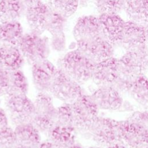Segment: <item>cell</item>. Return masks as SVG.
Segmentation results:
<instances>
[{"mask_svg": "<svg viewBox=\"0 0 148 148\" xmlns=\"http://www.w3.org/2000/svg\"><path fill=\"white\" fill-rule=\"evenodd\" d=\"M73 123L76 130L84 128L98 114L99 109L90 95L83 94L71 103Z\"/></svg>", "mask_w": 148, "mask_h": 148, "instance_id": "9", "label": "cell"}, {"mask_svg": "<svg viewBox=\"0 0 148 148\" xmlns=\"http://www.w3.org/2000/svg\"><path fill=\"white\" fill-rule=\"evenodd\" d=\"M25 10L26 20L32 31L41 34L46 29L53 9L42 2Z\"/></svg>", "mask_w": 148, "mask_h": 148, "instance_id": "15", "label": "cell"}, {"mask_svg": "<svg viewBox=\"0 0 148 148\" xmlns=\"http://www.w3.org/2000/svg\"><path fill=\"white\" fill-rule=\"evenodd\" d=\"M38 148H62L60 146L55 144L51 141L48 140L44 142H41Z\"/></svg>", "mask_w": 148, "mask_h": 148, "instance_id": "35", "label": "cell"}, {"mask_svg": "<svg viewBox=\"0 0 148 148\" xmlns=\"http://www.w3.org/2000/svg\"><path fill=\"white\" fill-rule=\"evenodd\" d=\"M57 68L47 58L32 64V77L38 92L49 94Z\"/></svg>", "mask_w": 148, "mask_h": 148, "instance_id": "11", "label": "cell"}, {"mask_svg": "<svg viewBox=\"0 0 148 148\" xmlns=\"http://www.w3.org/2000/svg\"><path fill=\"white\" fill-rule=\"evenodd\" d=\"M90 95L99 110H119L124 101L122 95L111 86L98 87Z\"/></svg>", "mask_w": 148, "mask_h": 148, "instance_id": "14", "label": "cell"}, {"mask_svg": "<svg viewBox=\"0 0 148 148\" xmlns=\"http://www.w3.org/2000/svg\"><path fill=\"white\" fill-rule=\"evenodd\" d=\"M106 148H126L125 146H124L123 145L120 144L119 143H116L114 145L106 147Z\"/></svg>", "mask_w": 148, "mask_h": 148, "instance_id": "39", "label": "cell"}, {"mask_svg": "<svg viewBox=\"0 0 148 148\" xmlns=\"http://www.w3.org/2000/svg\"><path fill=\"white\" fill-rule=\"evenodd\" d=\"M90 1L91 0H78V6L82 8L86 7L89 4Z\"/></svg>", "mask_w": 148, "mask_h": 148, "instance_id": "37", "label": "cell"}, {"mask_svg": "<svg viewBox=\"0 0 148 148\" xmlns=\"http://www.w3.org/2000/svg\"><path fill=\"white\" fill-rule=\"evenodd\" d=\"M49 5L66 17L73 14L78 7V0H49Z\"/></svg>", "mask_w": 148, "mask_h": 148, "instance_id": "26", "label": "cell"}, {"mask_svg": "<svg viewBox=\"0 0 148 148\" xmlns=\"http://www.w3.org/2000/svg\"><path fill=\"white\" fill-rule=\"evenodd\" d=\"M117 143L126 148H147V127L128 120L116 121Z\"/></svg>", "mask_w": 148, "mask_h": 148, "instance_id": "6", "label": "cell"}, {"mask_svg": "<svg viewBox=\"0 0 148 148\" xmlns=\"http://www.w3.org/2000/svg\"><path fill=\"white\" fill-rule=\"evenodd\" d=\"M49 94L65 103H72L83 93L80 84L57 68Z\"/></svg>", "mask_w": 148, "mask_h": 148, "instance_id": "8", "label": "cell"}, {"mask_svg": "<svg viewBox=\"0 0 148 148\" xmlns=\"http://www.w3.org/2000/svg\"><path fill=\"white\" fill-rule=\"evenodd\" d=\"M73 35L76 41L102 35L98 18L91 15L80 17L73 27Z\"/></svg>", "mask_w": 148, "mask_h": 148, "instance_id": "17", "label": "cell"}, {"mask_svg": "<svg viewBox=\"0 0 148 148\" xmlns=\"http://www.w3.org/2000/svg\"><path fill=\"white\" fill-rule=\"evenodd\" d=\"M11 148H33V147H29V146H26L24 145H22L21 143H17L16 142V143L14 144V145Z\"/></svg>", "mask_w": 148, "mask_h": 148, "instance_id": "38", "label": "cell"}, {"mask_svg": "<svg viewBox=\"0 0 148 148\" xmlns=\"http://www.w3.org/2000/svg\"><path fill=\"white\" fill-rule=\"evenodd\" d=\"M146 41V26L131 20L125 22L120 45L125 51L147 47Z\"/></svg>", "mask_w": 148, "mask_h": 148, "instance_id": "12", "label": "cell"}, {"mask_svg": "<svg viewBox=\"0 0 148 148\" xmlns=\"http://www.w3.org/2000/svg\"><path fill=\"white\" fill-rule=\"evenodd\" d=\"M32 31L24 34L18 47L29 64L46 59L50 53L49 39Z\"/></svg>", "mask_w": 148, "mask_h": 148, "instance_id": "7", "label": "cell"}, {"mask_svg": "<svg viewBox=\"0 0 148 148\" xmlns=\"http://www.w3.org/2000/svg\"><path fill=\"white\" fill-rule=\"evenodd\" d=\"M77 135L101 148L108 147L117 143L116 120L97 116L88 125L76 130Z\"/></svg>", "mask_w": 148, "mask_h": 148, "instance_id": "1", "label": "cell"}, {"mask_svg": "<svg viewBox=\"0 0 148 148\" xmlns=\"http://www.w3.org/2000/svg\"><path fill=\"white\" fill-rule=\"evenodd\" d=\"M4 105L8 119L14 126L31 123L35 107L27 94H6Z\"/></svg>", "mask_w": 148, "mask_h": 148, "instance_id": "5", "label": "cell"}, {"mask_svg": "<svg viewBox=\"0 0 148 148\" xmlns=\"http://www.w3.org/2000/svg\"><path fill=\"white\" fill-rule=\"evenodd\" d=\"M58 64L59 69L82 84L91 79L96 63L76 49L66 53Z\"/></svg>", "mask_w": 148, "mask_h": 148, "instance_id": "2", "label": "cell"}, {"mask_svg": "<svg viewBox=\"0 0 148 148\" xmlns=\"http://www.w3.org/2000/svg\"><path fill=\"white\" fill-rule=\"evenodd\" d=\"M24 60L18 46L0 44V67L8 71L20 69Z\"/></svg>", "mask_w": 148, "mask_h": 148, "instance_id": "18", "label": "cell"}, {"mask_svg": "<svg viewBox=\"0 0 148 148\" xmlns=\"http://www.w3.org/2000/svg\"><path fill=\"white\" fill-rule=\"evenodd\" d=\"M131 121L147 127V112L143 111L134 112L127 119Z\"/></svg>", "mask_w": 148, "mask_h": 148, "instance_id": "33", "label": "cell"}, {"mask_svg": "<svg viewBox=\"0 0 148 148\" xmlns=\"http://www.w3.org/2000/svg\"><path fill=\"white\" fill-rule=\"evenodd\" d=\"M22 1L25 9L26 8L38 5V3L42 2V0H22Z\"/></svg>", "mask_w": 148, "mask_h": 148, "instance_id": "36", "label": "cell"}, {"mask_svg": "<svg viewBox=\"0 0 148 148\" xmlns=\"http://www.w3.org/2000/svg\"><path fill=\"white\" fill-rule=\"evenodd\" d=\"M14 131L17 143L38 148L41 142L40 133L31 123L15 126Z\"/></svg>", "mask_w": 148, "mask_h": 148, "instance_id": "20", "label": "cell"}, {"mask_svg": "<svg viewBox=\"0 0 148 148\" xmlns=\"http://www.w3.org/2000/svg\"><path fill=\"white\" fill-rule=\"evenodd\" d=\"M16 142L13 128L9 125L0 127V148H11Z\"/></svg>", "mask_w": 148, "mask_h": 148, "instance_id": "30", "label": "cell"}, {"mask_svg": "<svg viewBox=\"0 0 148 148\" xmlns=\"http://www.w3.org/2000/svg\"><path fill=\"white\" fill-rule=\"evenodd\" d=\"M128 95L138 104L147 109L148 86L147 77L145 75L140 76L134 81L129 90Z\"/></svg>", "mask_w": 148, "mask_h": 148, "instance_id": "24", "label": "cell"}, {"mask_svg": "<svg viewBox=\"0 0 148 148\" xmlns=\"http://www.w3.org/2000/svg\"><path fill=\"white\" fill-rule=\"evenodd\" d=\"M66 22L65 16L53 9L46 30L51 36L63 33Z\"/></svg>", "mask_w": 148, "mask_h": 148, "instance_id": "27", "label": "cell"}, {"mask_svg": "<svg viewBox=\"0 0 148 148\" xmlns=\"http://www.w3.org/2000/svg\"><path fill=\"white\" fill-rule=\"evenodd\" d=\"M9 84V71L0 67V96L7 94Z\"/></svg>", "mask_w": 148, "mask_h": 148, "instance_id": "32", "label": "cell"}, {"mask_svg": "<svg viewBox=\"0 0 148 148\" xmlns=\"http://www.w3.org/2000/svg\"><path fill=\"white\" fill-rule=\"evenodd\" d=\"M8 117L4 109L0 108V127L8 125Z\"/></svg>", "mask_w": 148, "mask_h": 148, "instance_id": "34", "label": "cell"}, {"mask_svg": "<svg viewBox=\"0 0 148 148\" xmlns=\"http://www.w3.org/2000/svg\"><path fill=\"white\" fill-rule=\"evenodd\" d=\"M71 148H101V147H96V146H90L88 147H84L80 146L77 145V144H75V145H73L72 147H71Z\"/></svg>", "mask_w": 148, "mask_h": 148, "instance_id": "40", "label": "cell"}, {"mask_svg": "<svg viewBox=\"0 0 148 148\" xmlns=\"http://www.w3.org/2000/svg\"><path fill=\"white\" fill-rule=\"evenodd\" d=\"M118 59L113 57L95 64L91 80L98 87L110 86L118 75Z\"/></svg>", "mask_w": 148, "mask_h": 148, "instance_id": "16", "label": "cell"}, {"mask_svg": "<svg viewBox=\"0 0 148 148\" xmlns=\"http://www.w3.org/2000/svg\"><path fill=\"white\" fill-rule=\"evenodd\" d=\"M124 0H95L97 10L100 14L117 13L123 8Z\"/></svg>", "mask_w": 148, "mask_h": 148, "instance_id": "28", "label": "cell"}, {"mask_svg": "<svg viewBox=\"0 0 148 148\" xmlns=\"http://www.w3.org/2000/svg\"><path fill=\"white\" fill-rule=\"evenodd\" d=\"M98 20L102 36L113 46L120 45L125 21L117 13L100 14Z\"/></svg>", "mask_w": 148, "mask_h": 148, "instance_id": "13", "label": "cell"}, {"mask_svg": "<svg viewBox=\"0 0 148 148\" xmlns=\"http://www.w3.org/2000/svg\"><path fill=\"white\" fill-rule=\"evenodd\" d=\"M47 135L49 140L62 148H71L76 144L77 133L75 127L54 125Z\"/></svg>", "mask_w": 148, "mask_h": 148, "instance_id": "19", "label": "cell"}, {"mask_svg": "<svg viewBox=\"0 0 148 148\" xmlns=\"http://www.w3.org/2000/svg\"><path fill=\"white\" fill-rule=\"evenodd\" d=\"M49 45L56 51H62L66 47V39L64 32L52 35Z\"/></svg>", "mask_w": 148, "mask_h": 148, "instance_id": "31", "label": "cell"}, {"mask_svg": "<svg viewBox=\"0 0 148 148\" xmlns=\"http://www.w3.org/2000/svg\"><path fill=\"white\" fill-rule=\"evenodd\" d=\"M24 10L22 0H0V22L17 20Z\"/></svg>", "mask_w": 148, "mask_h": 148, "instance_id": "23", "label": "cell"}, {"mask_svg": "<svg viewBox=\"0 0 148 148\" xmlns=\"http://www.w3.org/2000/svg\"><path fill=\"white\" fill-rule=\"evenodd\" d=\"M34 104L35 110L31 123L40 133L47 134L55 125L57 116L53 97L48 93L38 92Z\"/></svg>", "mask_w": 148, "mask_h": 148, "instance_id": "3", "label": "cell"}, {"mask_svg": "<svg viewBox=\"0 0 148 148\" xmlns=\"http://www.w3.org/2000/svg\"><path fill=\"white\" fill-rule=\"evenodd\" d=\"M76 46L78 50L96 64L113 57L114 46L102 35L77 40Z\"/></svg>", "mask_w": 148, "mask_h": 148, "instance_id": "10", "label": "cell"}, {"mask_svg": "<svg viewBox=\"0 0 148 148\" xmlns=\"http://www.w3.org/2000/svg\"><path fill=\"white\" fill-rule=\"evenodd\" d=\"M118 61L117 76L134 82L138 77L145 75L147 72V47L126 51Z\"/></svg>", "mask_w": 148, "mask_h": 148, "instance_id": "4", "label": "cell"}, {"mask_svg": "<svg viewBox=\"0 0 148 148\" xmlns=\"http://www.w3.org/2000/svg\"><path fill=\"white\" fill-rule=\"evenodd\" d=\"M28 90V81L23 71L21 69L9 71V84L7 94H27Z\"/></svg>", "mask_w": 148, "mask_h": 148, "instance_id": "25", "label": "cell"}, {"mask_svg": "<svg viewBox=\"0 0 148 148\" xmlns=\"http://www.w3.org/2000/svg\"><path fill=\"white\" fill-rule=\"evenodd\" d=\"M23 35V27L17 20L1 22L0 44L18 46Z\"/></svg>", "mask_w": 148, "mask_h": 148, "instance_id": "21", "label": "cell"}, {"mask_svg": "<svg viewBox=\"0 0 148 148\" xmlns=\"http://www.w3.org/2000/svg\"><path fill=\"white\" fill-rule=\"evenodd\" d=\"M55 125L74 127L71 103H64L57 108V116Z\"/></svg>", "mask_w": 148, "mask_h": 148, "instance_id": "29", "label": "cell"}, {"mask_svg": "<svg viewBox=\"0 0 148 148\" xmlns=\"http://www.w3.org/2000/svg\"><path fill=\"white\" fill-rule=\"evenodd\" d=\"M147 0H124L123 8L131 21L147 26Z\"/></svg>", "mask_w": 148, "mask_h": 148, "instance_id": "22", "label": "cell"}]
</instances>
